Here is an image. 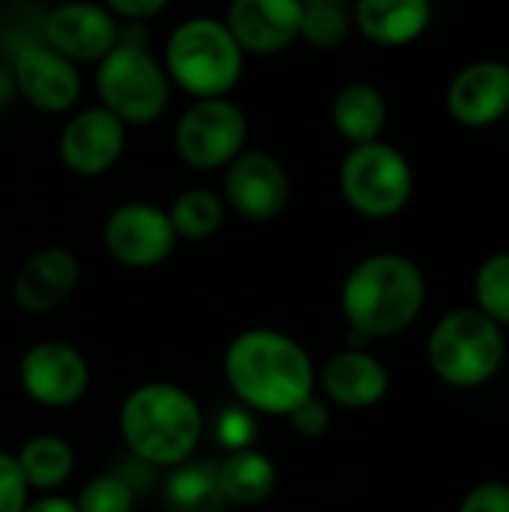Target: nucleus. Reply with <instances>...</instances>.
<instances>
[{
  "instance_id": "obj_18",
  "label": "nucleus",
  "mask_w": 509,
  "mask_h": 512,
  "mask_svg": "<svg viewBox=\"0 0 509 512\" xmlns=\"http://www.w3.org/2000/svg\"><path fill=\"white\" fill-rule=\"evenodd\" d=\"M321 387L330 402L342 408H372L390 390V375L384 363L363 348H348L333 354L321 369Z\"/></svg>"
},
{
  "instance_id": "obj_3",
  "label": "nucleus",
  "mask_w": 509,
  "mask_h": 512,
  "mask_svg": "<svg viewBox=\"0 0 509 512\" xmlns=\"http://www.w3.org/2000/svg\"><path fill=\"white\" fill-rule=\"evenodd\" d=\"M201 432V405L177 384H141L120 405L123 444L147 465H186L198 450Z\"/></svg>"
},
{
  "instance_id": "obj_16",
  "label": "nucleus",
  "mask_w": 509,
  "mask_h": 512,
  "mask_svg": "<svg viewBox=\"0 0 509 512\" xmlns=\"http://www.w3.org/2000/svg\"><path fill=\"white\" fill-rule=\"evenodd\" d=\"M447 108L468 129H486L504 120L509 114V63L477 60L465 66L447 90Z\"/></svg>"
},
{
  "instance_id": "obj_33",
  "label": "nucleus",
  "mask_w": 509,
  "mask_h": 512,
  "mask_svg": "<svg viewBox=\"0 0 509 512\" xmlns=\"http://www.w3.org/2000/svg\"><path fill=\"white\" fill-rule=\"evenodd\" d=\"M21 512H78V507H75V501H69V498L45 495V498L27 501V507Z\"/></svg>"
},
{
  "instance_id": "obj_27",
  "label": "nucleus",
  "mask_w": 509,
  "mask_h": 512,
  "mask_svg": "<svg viewBox=\"0 0 509 512\" xmlns=\"http://www.w3.org/2000/svg\"><path fill=\"white\" fill-rule=\"evenodd\" d=\"M78 512H132L135 510V492L129 489V483L117 474H102L93 477L78 501H75Z\"/></svg>"
},
{
  "instance_id": "obj_8",
  "label": "nucleus",
  "mask_w": 509,
  "mask_h": 512,
  "mask_svg": "<svg viewBox=\"0 0 509 512\" xmlns=\"http://www.w3.org/2000/svg\"><path fill=\"white\" fill-rule=\"evenodd\" d=\"M249 138L246 111L228 96L195 99L174 126L177 156L195 171H216L234 162Z\"/></svg>"
},
{
  "instance_id": "obj_30",
  "label": "nucleus",
  "mask_w": 509,
  "mask_h": 512,
  "mask_svg": "<svg viewBox=\"0 0 509 512\" xmlns=\"http://www.w3.org/2000/svg\"><path fill=\"white\" fill-rule=\"evenodd\" d=\"M219 441L234 453V450H246L255 438V420L246 411H225L219 420Z\"/></svg>"
},
{
  "instance_id": "obj_21",
  "label": "nucleus",
  "mask_w": 509,
  "mask_h": 512,
  "mask_svg": "<svg viewBox=\"0 0 509 512\" xmlns=\"http://www.w3.org/2000/svg\"><path fill=\"white\" fill-rule=\"evenodd\" d=\"M330 117H333L336 132L345 141H351V147L369 144V141H378L387 126V102L378 87L366 81H354L336 93Z\"/></svg>"
},
{
  "instance_id": "obj_9",
  "label": "nucleus",
  "mask_w": 509,
  "mask_h": 512,
  "mask_svg": "<svg viewBox=\"0 0 509 512\" xmlns=\"http://www.w3.org/2000/svg\"><path fill=\"white\" fill-rule=\"evenodd\" d=\"M102 240L108 255L132 270H147L171 258L177 246V234L171 228V219L162 207L147 204V201H129L120 204L105 228Z\"/></svg>"
},
{
  "instance_id": "obj_2",
  "label": "nucleus",
  "mask_w": 509,
  "mask_h": 512,
  "mask_svg": "<svg viewBox=\"0 0 509 512\" xmlns=\"http://www.w3.org/2000/svg\"><path fill=\"white\" fill-rule=\"evenodd\" d=\"M426 303L420 267L393 252L363 258L342 285V312L357 342L387 339L408 330Z\"/></svg>"
},
{
  "instance_id": "obj_24",
  "label": "nucleus",
  "mask_w": 509,
  "mask_h": 512,
  "mask_svg": "<svg viewBox=\"0 0 509 512\" xmlns=\"http://www.w3.org/2000/svg\"><path fill=\"white\" fill-rule=\"evenodd\" d=\"M351 24L354 6H348V0H303L300 39H306L312 48H339L348 39Z\"/></svg>"
},
{
  "instance_id": "obj_14",
  "label": "nucleus",
  "mask_w": 509,
  "mask_h": 512,
  "mask_svg": "<svg viewBox=\"0 0 509 512\" xmlns=\"http://www.w3.org/2000/svg\"><path fill=\"white\" fill-rule=\"evenodd\" d=\"M57 150L66 171L78 177H99L120 162L126 150V126L102 105L84 108L66 120Z\"/></svg>"
},
{
  "instance_id": "obj_5",
  "label": "nucleus",
  "mask_w": 509,
  "mask_h": 512,
  "mask_svg": "<svg viewBox=\"0 0 509 512\" xmlns=\"http://www.w3.org/2000/svg\"><path fill=\"white\" fill-rule=\"evenodd\" d=\"M96 90L102 108L111 111L123 126H147L165 114L171 78L141 42L120 36V42L99 60Z\"/></svg>"
},
{
  "instance_id": "obj_28",
  "label": "nucleus",
  "mask_w": 509,
  "mask_h": 512,
  "mask_svg": "<svg viewBox=\"0 0 509 512\" xmlns=\"http://www.w3.org/2000/svg\"><path fill=\"white\" fill-rule=\"evenodd\" d=\"M27 483L15 456L0 450V512H21L27 507Z\"/></svg>"
},
{
  "instance_id": "obj_4",
  "label": "nucleus",
  "mask_w": 509,
  "mask_h": 512,
  "mask_svg": "<svg viewBox=\"0 0 509 512\" xmlns=\"http://www.w3.org/2000/svg\"><path fill=\"white\" fill-rule=\"evenodd\" d=\"M162 66L171 84L195 99L228 96L243 75V48L225 21L195 15L168 33Z\"/></svg>"
},
{
  "instance_id": "obj_34",
  "label": "nucleus",
  "mask_w": 509,
  "mask_h": 512,
  "mask_svg": "<svg viewBox=\"0 0 509 512\" xmlns=\"http://www.w3.org/2000/svg\"><path fill=\"white\" fill-rule=\"evenodd\" d=\"M9 87H12V75L0 66V99H6V93H9Z\"/></svg>"
},
{
  "instance_id": "obj_31",
  "label": "nucleus",
  "mask_w": 509,
  "mask_h": 512,
  "mask_svg": "<svg viewBox=\"0 0 509 512\" xmlns=\"http://www.w3.org/2000/svg\"><path fill=\"white\" fill-rule=\"evenodd\" d=\"M459 512H509V486L507 483H483L471 489Z\"/></svg>"
},
{
  "instance_id": "obj_20",
  "label": "nucleus",
  "mask_w": 509,
  "mask_h": 512,
  "mask_svg": "<svg viewBox=\"0 0 509 512\" xmlns=\"http://www.w3.org/2000/svg\"><path fill=\"white\" fill-rule=\"evenodd\" d=\"M279 474L270 456L246 447L234 450L219 468H216V486L222 501L237 507H258L276 492Z\"/></svg>"
},
{
  "instance_id": "obj_19",
  "label": "nucleus",
  "mask_w": 509,
  "mask_h": 512,
  "mask_svg": "<svg viewBox=\"0 0 509 512\" xmlns=\"http://www.w3.org/2000/svg\"><path fill=\"white\" fill-rule=\"evenodd\" d=\"M432 21V0H357L354 24L357 30L384 48L411 45L426 33Z\"/></svg>"
},
{
  "instance_id": "obj_15",
  "label": "nucleus",
  "mask_w": 509,
  "mask_h": 512,
  "mask_svg": "<svg viewBox=\"0 0 509 512\" xmlns=\"http://www.w3.org/2000/svg\"><path fill=\"white\" fill-rule=\"evenodd\" d=\"M303 0H231L225 27L243 54H279L300 39Z\"/></svg>"
},
{
  "instance_id": "obj_12",
  "label": "nucleus",
  "mask_w": 509,
  "mask_h": 512,
  "mask_svg": "<svg viewBox=\"0 0 509 512\" xmlns=\"http://www.w3.org/2000/svg\"><path fill=\"white\" fill-rule=\"evenodd\" d=\"M45 45L72 63H99L120 42V21L93 0L57 3L42 24Z\"/></svg>"
},
{
  "instance_id": "obj_26",
  "label": "nucleus",
  "mask_w": 509,
  "mask_h": 512,
  "mask_svg": "<svg viewBox=\"0 0 509 512\" xmlns=\"http://www.w3.org/2000/svg\"><path fill=\"white\" fill-rule=\"evenodd\" d=\"M474 294L483 315H489L501 327H509V252L492 255L480 267Z\"/></svg>"
},
{
  "instance_id": "obj_10",
  "label": "nucleus",
  "mask_w": 509,
  "mask_h": 512,
  "mask_svg": "<svg viewBox=\"0 0 509 512\" xmlns=\"http://www.w3.org/2000/svg\"><path fill=\"white\" fill-rule=\"evenodd\" d=\"M246 222H273L291 201V180L285 165L261 150H243L225 165V198Z\"/></svg>"
},
{
  "instance_id": "obj_29",
  "label": "nucleus",
  "mask_w": 509,
  "mask_h": 512,
  "mask_svg": "<svg viewBox=\"0 0 509 512\" xmlns=\"http://www.w3.org/2000/svg\"><path fill=\"white\" fill-rule=\"evenodd\" d=\"M288 420H291V426H294V432L300 438H321L330 429V408L321 399H315V393H312L309 399H303L288 414Z\"/></svg>"
},
{
  "instance_id": "obj_1",
  "label": "nucleus",
  "mask_w": 509,
  "mask_h": 512,
  "mask_svg": "<svg viewBox=\"0 0 509 512\" xmlns=\"http://www.w3.org/2000/svg\"><path fill=\"white\" fill-rule=\"evenodd\" d=\"M225 378L243 405L288 417L315 393V366L306 348L279 330H246L225 351Z\"/></svg>"
},
{
  "instance_id": "obj_6",
  "label": "nucleus",
  "mask_w": 509,
  "mask_h": 512,
  "mask_svg": "<svg viewBox=\"0 0 509 512\" xmlns=\"http://www.w3.org/2000/svg\"><path fill=\"white\" fill-rule=\"evenodd\" d=\"M504 327L480 309L444 315L429 336V363L450 387H480L504 363Z\"/></svg>"
},
{
  "instance_id": "obj_35",
  "label": "nucleus",
  "mask_w": 509,
  "mask_h": 512,
  "mask_svg": "<svg viewBox=\"0 0 509 512\" xmlns=\"http://www.w3.org/2000/svg\"><path fill=\"white\" fill-rule=\"evenodd\" d=\"M507 117H509V114H507Z\"/></svg>"
},
{
  "instance_id": "obj_11",
  "label": "nucleus",
  "mask_w": 509,
  "mask_h": 512,
  "mask_svg": "<svg viewBox=\"0 0 509 512\" xmlns=\"http://www.w3.org/2000/svg\"><path fill=\"white\" fill-rule=\"evenodd\" d=\"M21 390L45 408H69L84 399L90 387V366L84 354L66 342L48 339L33 345L18 366Z\"/></svg>"
},
{
  "instance_id": "obj_13",
  "label": "nucleus",
  "mask_w": 509,
  "mask_h": 512,
  "mask_svg": "<svg viewBox=\"0 0 509 512\" xmlns=\"http://www.w3.org/2000/svg\"><path fill=\"white\" fill-rule=\"evenodd\" d=\"M15 93L45 114L69 111L81 96V75L72 60L48 48L45 42L24 45L9 69Z\"/></svg>"
},
{
  "instance_id": "obj_25",
  "label": "nucleus",
  "mask_w": 509,
  "mask_h": 512,
  "mask_svg": "<svg viewBox=\"0 0 509 512\" xmlns=\"http://www.w3.org/2000/svg\"><path fill=\"white\" fill-rule=\"evenodd\" d=\"M168 504L177 512H216L222 495L216 486V471L204 465H177L168 483Z\"/></svg>"
},
{
  "instance_id": "obj_22",
  "label": "nucleus",
  "mask_w": 509,
  "mask_h": 512,
  "mask_svg": "<svg viewBox=\"0 0 509 512\" xmlns=\"http://www.w3.org/2000/svg\"><path fill=\"white\" fill-rule=\"evenodd\" d=\"M15 462L21 468V477H24L27 489H36V492L60 489L72 477V471H75V453L57 435H36V438H30L15 453Z\"/></svg>"
},
{
  "instance_id": "obj_7",
  "label": "nucleus",
  "mask_w": 509,
  "mask_h": 512,
  "mask_svg": "<svg viewBox=\"0 0 509 512\" xmlns=\"http://www.w3.org/2000/svg\"><path fill=\"white\" fill-rule=\"evenodd\" d=\"M339 189L351 210L366 219H390L405 210L414 192V171L408 159L384 144L369 141L348 150L339 168Z\"/></svg>"
},
{
  "instance_id": "obj_32",
  "label": "nucleus",
  "mask_w": 509,
  "mask_h": 512,
  "mask_svg": "<svg viewBox=\"0 0 509 512\" xmlns=\"http://www.w3.org/2000/svg\"><path fill=\"white\" fill-rule=\"evenodd\" d=\"M168 3H171V0H105L102 6H105L117 21H120V18H126V21H147V18L159 15Z\"/></svg>"
},
{
  "instance_id": "obj_23",
  "label": "nucleus",
  "mask_w": 509,
  "mask_h": 512,
  "mask_svg": "<svg viewBox=\"0 0 509 512\" xmlns=\"http://www.w3.org/2000/svg\"><path fill=\"white\" fill-rule=\"evenodd\" d=\"M177 240H207L225 222V201L213 189H186L165 210Z\"/></svg>"
},
{
  "instance_id": "obj_17",
  "label": "nucleus",
  "mask_w": 509,
  "mask_h": 512,
  "mask_svg": "<svg viewBox=\"0 0 509 512\" xmlns=\"http://www.w3.org/2000/svg\"><path fill=\"white\" fill-rule=\"evenodd\" d=\"M78 279H81L78 258L63 246H48L24 258V264L12 279V297L24 312L42 315L66 303L78 288Z\"/></svg>"
}]
</instances>
